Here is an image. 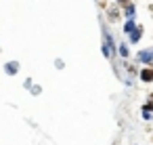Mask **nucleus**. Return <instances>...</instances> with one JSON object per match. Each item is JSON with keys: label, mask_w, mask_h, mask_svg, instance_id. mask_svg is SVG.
I'll return each mask as SVG.
<instances>
[{"label": "nucleus", "mask_w": 153, "mask_h": 145, "mask_svg": "<svg viewBox=\"0 0 153 145\" xmlns=\"http://www.w3.org/2000/svg\"><path fill=\"white\" fill-rule=\"evenodd\" d=\"M140 78H143L145 82H153V70H145V72L140 74Z\"/></svg>", "instance_id": "f03ea898"}, {"label": "nucleus", "mask_w": 153, "mask_h": 145, "mask_svg": "<svg viewBox=\"0 0 153 145\" xmlns=\"http://www.w3.org/2000/svg\"><path fill=\"white\" fill-rule=\"evenodd\" d=\"M120 53H122V55L126 57V55H128V49H126V46H120Z\"/></svg>", "instance_id": "7ed1b4c3"}, {"label": "nucleus", "mask_w": 153, "mask_h": 145, "mask_svg": "<svg viewBox=\"0 0 153 145\" xmlns=\"http://www.w3.org/2000/svg\"><path fill=\"white\" fill-rule=\"evenodd\" d=\"M138 59H140V61H145V63H149V61L153 59V49H151V51H143V53L138 55Z\"/></svg>", "instance_id": "f257e3e1"}]
</instances>
